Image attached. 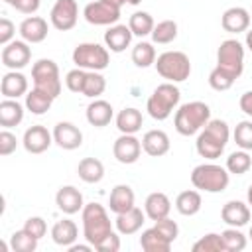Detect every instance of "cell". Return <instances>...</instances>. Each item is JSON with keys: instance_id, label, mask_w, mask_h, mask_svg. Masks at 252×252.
<instances>
[{"instance_id": "1", "label": "cell", "mask_w": 252, "mask_h": 252, "mask_svg": "<svg viewBox=\"0 0 252 252\" xmlns=\"http://www.w3.org/2000/svg\"><path fill=\"white\" fill-rule=\"evenodd\" d=\"M228 138H230V130L224 120H219V118L209 120L207 126L197 136V142H195L197 154L205 159H217L222 156L228 144Z\"/></svg>"}, {"instance_id": "2", "label": "cell", "mask_w": 252, "mask_h": 252, "mask_svg": "<svg viewBox=\"0 0 252 252\" xmlns=\"http://www.w3.org/2000/svg\"><path fill=\"white\" fill-rule=\"evenodd\" d=\"M81 220L85 240L93 244V248H96L112 232V222L108 219L106 209L100 203H87L81 211Z\"/></svg>"}, {"instance_id": "3", "label": "cell", "mask_w": 252, "mask_h": 252, "mask_svg": "<svg viewBox=\"0 0 252 252\" xmlns=\"http://www.w3.org/2000/svg\"><path fill=\"white\" fill-rule=\"evenodd\" d=\"M209 120H211L209 104H205L201 100H191V102L181 104L175 110L173 126L181 136H193V134L201 132Z\"/></svg>"}, {"instance_id": "4", "label": "cell", "mask_w": 252, "mask_h": 252, "mask_svg": "<svg viewBox=\"0 0 252 252\" xmlns=\"http://www.w3.org/2000/svg\"><path fill=\"white\" fill-rule=\"evenodd\" d=\"M179 98H181V93L173 83H169V81L161 83L150 94V98L146 102V110L154 120H165L177 108Z\"/></svg>"}, {"instance_id": "5", "label": "cell", "mask_w": 252, "mask_h": 252, "mask_svg": "<svg viewBox=\"0 0 252 252\" xmlns=\"http://www.w3.org/2000/svg\"><path fill=\"white\" fill-rule=\"evenodd\" d=\"M228 181H230L228 169L217 163H201L191 171L193 187L205 193H222L228 187Z\"/></svg>"}, {"instance_id": "6", "label": "cell", "mask_w": 252, "mask_h": 252, "mask_svg": "<svg viewBox=\"0 0 252 252\" xmlns=\"http://www.w3.org/2000/svg\"><path fill=\"white\" fill-rule=\"evenodd\" d=\"M154 65L158 73L169 83L187 81L191 75V61L183 51H163L161 55H158Z\"/></svg>"}, {"instance_id": "7", "label": "cell", "mask_w": 252, "mask_h": 252, "mask_svg": "<svg viewBox=\"0 0 252 252\" xmlns=\"http://www.w3.org/2000/svg\"><path fill=\"white\" fill-rule=\"evenodd\" d=\"M73 63L85 71H102L110 63L108 47H102L100 43H93V41L79 43L73 49Z\"/></svg>"}, {"instance_id": "8", "label": "cell", "mask_w": 252, "mask_h": 252, "mask_svg": "<svg viewBox=\"0 0 252 252\" xmlns=\"http://www.w3.org/2000/svg\"><path fill=\"white\" fill-rule=\"evenodd\" d=\"M32 79L33 87L51 94L57 98L61 94V79H59V67L53 59H37L32 67Z\"/></svg>"}, {"instance_id": "9", "label": "cell", "mask_w": 252, "mask_h": 252, "mask_svg": "<svg viewBox=\"0 0 252 252\" xmlns=\"http://www.w3.org/2000/svg\"><path fill=\"white\" fill-rule=\"evenodd\" d=\"M217 67L238 79L244 71V45L238 39H224L217 51Z\"/></svg>"}, {"instance_id": "10", "label": "cell", "mask_w": 252, "mask_h": 252, "mask_svg": "<svg viewBox=\"0 0 252 252\" xmlns=\"http://www.w3.org/2000/svg\"><path fill=\"white\" fill-rule=\"evenodd\" d=\"M83 16L93 26H112L120 18V6L110 0H94L85 6Z\"/></svg>"}, {"instance_id": "11", "label": "cell", "mask_w": 252, "mask_h": 252, "mask_svg": "<svg viewBox=\"0 0 252 252\" xmlns=\"http://www.w3.org/2000/svg\"><path fill=\"white\" fill-rule=\"evenodd\" d=\"M79 6L77 0H57L49 12V22L59 32H69L77 26Z\"/></svg>"}, {"instance_id": "12", "label": "cell", "mask_w": 252, "mask_h": 252, "mask_svg": "<svg viewBox=\"0 0 252 252\" xmlns=\"http://www.w3.org/2000/svg\"><path fill=\"white\" fill-rule=\"evenodd\" d=\"M30 59H32V49H30L28 41H24V39L10 41L2 49V65L8 67L10 71L24 69L30 63Z\"/></svg>"}, {"instance_id": "13", "label": "cell", "mask_w": 252, "mask_h": 252, "mask_svg": "<svg viewBox=\"0 0 252 252\" xmlns=\"http://www.w3.org/2000/svg\"><path fill=\"white\" fill-rule=\"evenodd\" d=\"M142 140H138L134 134H122L114 140L112 144V154L116 158V161L120 163H136L140 154H142Z\"/></svg>"}, {"instance_id": "14", "label": "cell", "mask_w": 252, "mask_h": 252, "mask_svg": "<svg viewBox=\"0 0 252 252\" xmlns=\"http://www.w3.org/2000/svg\"><path fill=\"white\" fill-rule=\"evenodd\" d=\"M51 142H53V132H49L41 124L30 126L22 138V144H24L26 152H30V154H43L51 146Z\"/></svg>"}, {"instance_id": "15", "label": "cell", "mask_w": 252, "mask_h": 252, "mask_svg": "<svg viewBox=\"0 0 252 252\" xmlns=\"http://www.w3.org/2000/svg\"><path fill=\"white\" fill-rule=\"evenodd\" d=\"M53 142L63 150H77L83 144V132L73 122H57L53 128Z\"/></svg>"}, {"instance_id": "16", "label": "cell", "mask_w": 252, "mask_h": 252, "mask_svg": "<svg viewBox=\"0 0 252 252\" xmlns=\"http://www.w3.org/2000/svg\"><path fill=\"white\" fill-rule=\"evenodd\" d=\"M55 205L59 207L61 213L65 215H75L79 211H83L85 203H83V193L75 187V185H63L59 187V191L55 193Z\"/></svg>"}, {"instance_id": "17", "label": "cell", "mask_w": 252, "mask_h": 252, "mask_svg": "<svg viewBox=\"0 0 252 252\" xmlns=\"http://www.w3.org/2000/svg\"><path fill=\"white\" fill-rule=\"evenodd\" d=\"M220 26L228 33L246 32L248 26H250V12L246 8H242V6H232V8L224 10V14L220 18Z\"/></svg>"}, {"instance_id": "18", "label": "cell", "mask_w": 252, "mask_h": 252, "mask_svg": "<svg viewBox=\"0 0 252 252\" xmlns=\"http://www.w3.org/2000/svg\"><path fill=\"white\" fill-rule=\"evenodd\" d=\"M220 219L228 226L240 228V226L248 224V220H250V207L242 201H228L220 209Z\"/></svg>"}, {"instance_id": "19", "label": "cell", "mask_w": 252, "mask_h": 252, "mask_svg": "<svg viewBox=\"0 0 252 252\" xmlns=\"http://www.w3.org/2000/svg\"><path fill=\"white\" fill-rule=\"evenodd\" d=\"M169 136L163 130H148L142 138V148L152 158H161L169 152Z\"/></svg>"}, {"instance_id": "20", "label": "cell", "mask_w": 252, "mask_h": 252, "mask_svg": "<svg viewBox=\"0 0 252 252\" xmlns=\"http://www.w3.org/2000/svg\"><path fill=\"white\" fill-rule=\"evenodd\" d=\"M169 211H171V201L165 193L161 191H156V193H150L146 197V203H144V213L150 220H159V219H165L169 217Z\"/></svg>"}, {"instance_id": "21", "label": "cell", "mask_w": 252, "mask_h": 252, "mask_svg": "<svg viewBox=\"0 0 252 252\" xmlns=\"http://www.w3.org/2000/svg\"><path fill=\"white\" fill-rule=\"evenodd\" d=\"M144 222H146V213H144L142 209H138V207H132V209L126 211V213L116 215V220H114L116 230H118L120 234H124V236L136 234V232L142 228Z\"/></svg>"}, {"instance_id": "22", "label": "cell", "mask_w": 252, "mask_h": 252, "mask_svg": "<svg viewBox=\"0 0 252 252\" xmlns=\"http://www.w3.org/2000/svg\"><path fill=\"white\" fill-rule=\"evenodd\" d=\"M47 22L39 16H30L20 24V35L28 43H41L47 37Z\"/></svg>"}, {"instance_id": "23", "label": "cell", "mask_w": 252, "mask_h": 252, "mask_svg": "<svg viewBox=\"0 0 252 252\" xmlns=\"http://www.w3.org/2000/svg\"><path fill=\"white\" fill-rule=\"evenodd\" d=\"M132 30L128 26H122V24H114L110 26L106 32H104V45L114 51V53H120L124 51L130 43H132Z\"/></svg>"}, {"instance_id": "24", "label": "cell", "mask_w": 252, "mask_h": 252, "mask_svg": "<svg viewBox=\"0 0 252 252\" xmlns=\"http://www.w3.org/2000/svg\"><path fill=\"white\" fill-rule=\"evenodd\" d=\"M134 201H136V197H134L132 187L126 185V183H120V185H116V187L110 191L108 207H110V211H112L114 215H120V213L130 211L132 207H136Z\"/></svg>"}, {"instance_id": "25", "label": "cell", "mask_w": 252, "mask_h": 252, "mask_svg": "<svg viewBox=\"0 0 252 252\" xmlns=\"http://www.w3.org/2000/svg\"><path fill=\"white\" fill-rule=\"evenodd\" d=\"M0 91L4 98H18L22 94H28V79L20 71H8L2 77Z\"/></svg>"}, {"instance_id": "26", "label": "cell", "mask_w": 252, "mask_h": 252, "mask_svg": "<svg viewBox=\"0 0 252 252\" xmlns=\"http://www.w3.org/2000/svg\"><path fill=\"white\" fill-rule=\"evenodd\" d=\"M114 116V110L110 106V102L102 100V98H94L89 106H87V120L91 126H96V128H102L106 124H110Z\"/></svg>"}, {"instance_id": "27", "label": "cell", "mask_w": 252, "mask_h": 252, "mask_svg": "<svg viewBox=\"0 0 252 252\" xmlns=\"http://www.w3.org/2000/svg\"><path fill=\"white\" fill-rule=\"evenodd\" d=\"M51 238H53L55 244L69 248V246L75 244V240L79 238V228H77V224H75L71 219L57 220V222L51 226Z\"/></svg>"}, {"instance_id": "28", "label": "cell", "mask_w": 252, "mask_h": 252, "mask_svg": "<svg viewBox=\"0 0 252 252\" xmlns=\"http://www.w3.org/2000/svg\"><path fill=\"white\" fill-rule=\"evenodd\" d=\"M171 244L173 242H169L156 226L146 228L142 232V236H140V246L146 252H169L171 250Z\"/></svg>"}, {"instance_id": "29", "label": "cell", "mask_w": 252, "mask_h": 252, "mask_svg": "<svg viewBox=\"0 0 252 252\" xmlns=\"http://www.w3.org/2000/svg\"><path fill=\"white\" fill-rule=\"evenodd\" d=\"M24 120V106L16 98H4L0 102V126L12 128Z\"/></svg>"}, {"instance_id": "30", "label": "cell", "mask_w": 252, "mask_h": 252, "mask_svg": "<svg viewBox=\"0 0 252 252\" xmlns=\"http://www.w3.org/2000/svg\"><path fill=\"white\" fill-rule=\"evenodd\" d=\"M201 205H203V199H201V193L195 191V189H187V191H181L175 199V209L179 215L183 217H193L201 211Z\"/></svg>"}, {"instance_id": "31", "label": "cell", "mask_w": 252, "mask_h": 252, "mask_svg": "<svg viewBox=\"0 0 252 252\" xmlns=\"http://www.w3.org/2000/svg\"><path fill=\"white\" fill-rule=\"evenodd\" d=\"M144 124L142 112L138 108H124L116 114V128L120 130V134H136Z\"/></svg>"}, {"instance_id": "32", "label": "cell", "mask_w": 252, "mask_h": 252, "mask_svg": "<svg viewBox=\"0 0 252 252\" xmlns=\"http://www.w3.org/2000/svg\"><path fill=\"white\" fill-rule=\"evenodd\" d=\"M77 173L85 183H98L104 177V165L96 158H83L77 165Z\"/></svg>"}, {"instance_id": "33", "label": "cell", "mask_w": 252, "mask_h": 252, "mask_svg": "<svg viewBox=\"0 0 252 252\" xmlns=\"http://www.w3.org/2000/svg\"><path fill=\"white\" fill-rule=\"evenodd\" d=\"M53 96L51 94H47V93H43V91H39V89H32V91H28V94H26V108L32 112V114H45L49 108H51V104H53Z\"/></svg>"}, {"instance_id": "34", "label": "cell", "mask_w": 252, "mask_h": 252, "mask_svg": "<svg viewBox=\"0 0 252 252\" xmlns=\"http://www.w3.org/2000/svg\"><path fill=\"white\" fill-rule=\"evenodd\" d=\"M154 18L148 14V12H134L128 20V28L132 30L134 35L138 37H146V35H152L154 32Z\"/></svg>"}, {"instance_id": "35", "label": "cell", "mask_w": 252, "mask_h": 252, "mask_svg": "<svg viewBox=\"0 0 252 252\" xmlns=\"http://www.w3.org/2000/svg\"><path fill=\"white\" fill-rule=\"evenodd\" d=\"M156 59H158L156 57V47L150 41H140V43H136L132 47V61H134L136 67L146 69V67L154 65Z\"/></svg>"}, {"instance_id": "36", "label": "cell", "mask_w": 252, "mask_h": 252, "mask_svg": "<svg viewBox=\"0 0 252 252\" xmlns=\"http://www.w3.org/2000/svg\"><path fill=\"white\" fill-rule=\"evenodd\" d=\"M175 37H177V24L173 20H161L154 26V32H152L154 43L165 45V43H171Z\"/></svg>"}, {"instance_id": "37", "label": "cell", "mask_w": 252, "mask_h": 252, "mask_svg": "<svg viewBox=\"0 0 252 252\" xmlns=\"http://www.w3.org/2000/svg\"><path fill=\"white\" fill-rule=\"evenodd\" d=\"M106 89V79L98 73V71H87V77H85V87H83V93L85 96L89 98H98Z\"/></svg>"}, {"instance_id": "38", "label": "cell", "mask_w": 252, "mask_h": 252, "mask_svg": "<svg viewBox=\"0 0 252 252\" xmlns=\"http://www.w3.org/2000/svg\"><path fill=\"white\" fill-rule=\"evenodd\" d=\"M10 248L14 252H33L37 248V238L33 234H30L26 228L16 230L10 236Z\"/></svg>"}, {"instance_id": "39", "label": "cell", "mask_w": 252, "mask_h": 252, "mask_svg": "<svg viewBox=\"0 0 252 252\" xmlns=\"http://www.w3.org/2000/svg\"><path fill=\"white\" fill-rule=\"evenodd\" d=\"M250 167H252V158L248 156L246 150L232 152V154L226 158V169H228V173L242 175V173H246Z\"/></svg>"}, {"instance_id": "40", "label": "cell", "mask_w": 252, "mask_h": 252, "mask_svg": "<svg viewBox=\"0 0 252 252\" xmlns=\"http://www.w3.org/2000/svg\"><path fill=\"white\" fill-rule=\"evenodd\" d=\"M222 244L226 252H240L246 248V236L236 228V226H228L226 230L220 232Z\"/></svg>"}, {"instance_id": "41", "label": "cell", "mask_w": 252, "mask_h": 252, "mask_svg": "<svg viewBox=\"0 0 252 252\" xmlns=\"http://www.w3.org/2000/svg\"><path fill=\"white\" fill-rule=\"evenodd\" d=\"M193 252H226L220 234L217 232H209L205 236H201L195 244H193Z\"/></svg>"}, {"instance_id": "42", "label": "cell", "mask_w": 252, "mask_h": 252, "mask_svg": "<svg viewBox=\"0 0 252 252\" xmlns=\"http://www.w3.org/2000/svg\"><path fill=\"white\" fill-rule=\"evenodd\" d=\"M232 136H234V142H236V146L240 150H246V152L252 150V120L238 122L234 132H232Z\"/></svg>"}, {"instance_id": "43", "label": "cell", "mask_w": 252, "mask_h": 252, "mask_svg": "<svg viewBox=\"0 0 252 252\" xmlns=\"http://www.w3.org/2000/svg\"><path fill=\"white\" fill-rule=\"evenodd\" d=\"M234 77L230 75V73H226L224 69H220V67H215L213 71H211V75H209V85H211V89H215V91H228L232 85H234Z\"/></svg>"}, {"instance_id": "44", "label": "cell", "mask_w": 252, "mask_h": 252, "mask_svg": "<svg viewBox=\"0 0 252 252\" xmlns=\"http://www.w3.org/2000/svg\"><path fill=\"white\" fill-rule=\"evenodd\" d=\"M85 77H87V71L81 69V67H75L71 69L67 75H65V85L71 93H83V87H85Z\"/></svg>"}, {"instance_id": "45", "label": "cell", "mask_w": 252, "mask_h": 252, "mask_svg": "<svg viewBox=\"0 0 252 252\" xmlns=\"http://www.w3.org/2000/svg\"><path fill=\"white\" fill-rule=\"evenodd\" d=\"M169 242H175V238L179 236V226H177V222L175 220H171L169 217H165V219H159V220H156V224H154Z\"/></svg>"}, {"instance_id": "46", "label": "cell", "mask_w": 252, "mask_h": 252, "mask_svg": "<svg viewBox=\"0 0 252 252\" xmlns=\"http://www.w3.org/2000/svg\"><path fill=\"white\" fill-rule=\"evenodd\" d=\"M24 228H26L30 234H33L37 240H39V238H43V236H45V232H47V224H45V220H43L41 217H30V219L26 220Z\"/></svg>"}, {"instance_id": "47", "label": "cell", "mask_w": 252, "mask_h": 252, "mask_svg": "<svg viewBox=\"0 0 252 252\" xmlns=\"http://www.w3.org/2000/svg\"><path fill=\"white\" fill-rule=\"evenodd\" d=\"M16 148H18L16 134H12L8 130H2L0 132V156H10L12 152H16Z\"/></svg>"}, {"instance_id": "48", "label": "cell", "mask_w": 252, "mask_h": 252, "mask_svg": "<svg viewBox=\"0 0 252 252\" xmlns=\"http://www.w3.org/2000/svg\"><path fill=\"white\" fill-rule=\"evenodd\" d=\"M14 33H16V26L8 18H2L0 20V43L8 45L12 41V37H14Z\"/></svg>"}, {"instance_id": "49", "label": "cell", "mask_w": 252, "mask_h": 252, "mask_svg": "<svg viewBox=\"0 0 252 252\" xmlns=\"http://www.w3.org/2000/svg\"><path fill=\"white\" fill-rule=\"evenodd\" d=\"M96 250H100V252H118V250H120V236L112 230V232L96 246Z\"/></svg>"}, {"instance_id": "50", "label": "cell", "mask_w": 252, "mask_h": 252, "mask_svg": "<svg viewBox=\"0 0 252 252\" xmlns=\"http://www.w3.org/2000/svg\"><path fill=\"white\" fill-rule=\"evenodd\" d=\"M10 6L22 14H35L39 8V0H12Z\"/></svg>"}, {"instance_id": "51", "label": "cell", "mask_w": 252, "mask_h": 252, "mask_svg": "<svg viewBox=\"0 0 252 252\" xmlns=\"http://www.w3.org/2000/svg\"><path fill=\"white\" fill-rule=\"evenodd\" d=\"M238 104H240V110H242L244 114H248V116L252 118V91H248V93H244V94L240 96V100H238Z\"/></svg>"}, {"instance_id": "52", "label": "cell", "mask_w": 252, "mask_h": 252, "mask_svg": "<svg viewBox=\"0 0 252 252\" xmlns=\"http://www.w3.org/2000/svg\"><path fill=\"white\" fill-rule=\"evenodd\" d=\"M93 248V244H71L69 252H89Z\"/></svg>"}, {"instance_id": "53", "label": "cell", "mask_w": 252, "mask_h": 252, "mask_svg": "<svg viewBox=\"0 0 252 252\" xmlns=\"http://www.w3.org/2000/svg\"><path fill=\"white\" fill-rule=\"evenodd\" d=\"M246 47L252 51V30H250V32H246Z\"/></svg>"}, {"instance_id": "54", "label": "cell", "mask_w": 252, "mask_h": 252, "mask_svg": "<svg viewBox=\"0 0 252 252\" xmlns=\"http://www.w3.org/2000/svg\"><path fill=\"white\" fill-rule=\"evenodd\" d=\"M246 199H248V205L252 207V185L248 187V191H246Z\"/></svg>"}, {"instance_id": "55", "label": "cell", "mask_w": 252, "mask_h": 252, "mask_svg": "<svg viewBox=\"0 0 252 252\" xmlns=\"http://www.w3.org/2000/svg\"><path fill=\"white\" fill-rule=\"evenodd\" d=\"M110 2H114V4H116V6H120V8H122L124 4H128V0H110Z\"/></svg>"}, {"instance_id": "56", "label": "cell", "mask_w": 252, "mask_h": 252, "mask_svg": "<svg viewBox=\"0 0 252 252\" xmlns=\"http://www.w3.org/2000/svg\"><path fill=\"white\" fill-rule=\"evenodd\" d=\"M142 0H128V4H132V6H136V4H140Z\"/></svg>"}, {"instance_id": "57", "label": "cell", "mask_w": 252, "mask_h": 252, "mask_svg": "<svg viewBox=\"0 0 252 252\" xmlns=\"http://www.w3.org/2000/svg\"><path fill=\"white\" fill-rule=\"evenodd\" d=\"M248 236H250V240H252V226H250V232H248Z\"/></svg>"}, {"instance_id": "58", "label": "cell", "mask_w": 252, "mask_h": 252, "mask_svg": "<svg viewBox=\"0 0 252 252\" xmlns=\"http://www.w3.org/2000/svg\"><path fill=\"white\" fill-rule=\"evenodd\" d=\"M4 2H6V4H12V0H4Z\"/></svg>"}]
</instances>
